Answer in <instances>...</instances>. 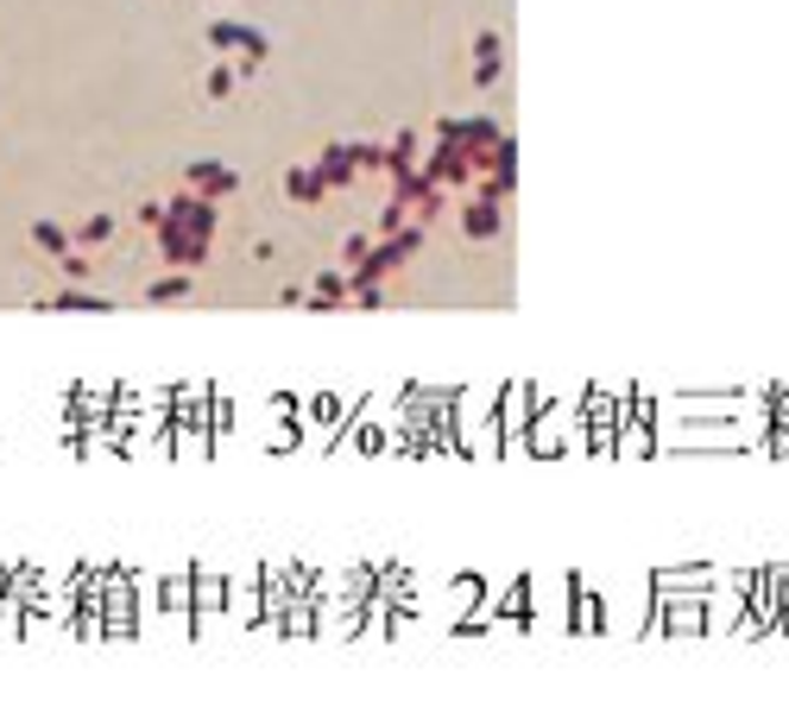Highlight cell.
<instances>
[{
    "mask_svg": "<svg viewBox=\"0 0 789 719\" xmlns=\"http://www.w3.org/2000/svg\"><path fill=\"white\" fill-rule=\"evenodd\" d=\"M531 405H537V386L512 379V386H499V455H518L525 448V429H531Z\"/></svg>",
    "mask_w": 789,
    "mask_h": 719,
    "instance_id": "3",
    "label": "cell"
},
{
    "mask_svg": "<svg viewBox=\"0 0 789 719\" xmlns=\"http://www.w3.org/2000/svg\"><path fill=\"white\" fill-rule=\"evenodd\" d=\"M58 266H63V278H89V272H96V266H89V259L77 253V247H70V253H63Z\"/></svg>",
    "mask_w": 789,
    "mask_h": 719,
    "instance_id": "16",
    "label": "cell"
},
{
    "mask_svg": "<svg viewBox=\"0 0 789 719\" xmlns=\"http://www.w3.org/2000/svg\"><path fill=\"white\" fill-rule=\"evenodd\" d=\"M626 398L631 391H581V417H588V448L593 455H612V448H619V423H626Z\"/></svg>",
    "mask_w": 789,
    "mask_h": 719,
    "instance_id": "2",
    "label": "cell"
},
{
    "mask_svg": "<svg viewBox=\"0 0 789 719\" xmlns=\"http://www.w3.org/2000/svg\"><path fill=\"white\" fill-rule=\"evenodd\" d=\"M499 51H506V39H499V32H480V39H473V82H499Z\"/></svg>",
    "mask_w": 789,
    "mask_h": 719,
    "instance_id": "9",
    "label": "cell"
},
{
    "mask_svg": "<svg viewBox=\"0 0 789 719\" xmlns=\"http://www.w3.org/2000/svg\"><path fill=\"white\" fill-rule=\"evenodd\" d=\"M183 183H190L197 196H209V202H221V196H234V190H240V177L228 171V164H216V158H197V164L183 171Z\"/></svg>",
    "mask_w": 789,
    "mask_h": 719,
    "instance_id": "6",
    "label": "cell"
},
{
    "mask_svg": "<svg viewBox=\"0 0 789 719\" xmlns=\"http://www.w3.org/2000/svg\"><path fill=\"white\" fill-rule=\"evenodd\" d=\"M284 196H291V202H303V209H316V202H322V177H316V164H297L291 177H284Z\"/></svg>",
    "mask_w": 789,
    "mask_h": 719,
    "instance_id": "8",
    "label": "cell"
},
{
    "mask_svg": "<svg viewBox=\"0 0 789 719\" xmlns=\"http://www.w3.org/2000/svg\"><path fill=\"white\" fill-rule=\"evenodd\" d=\"M146 297H152V303H178V297H190V278H183V272L152 278V284H146Z\"/></svg>",
    "mask_w": 789,
    "mask_h": 719,
    "instance_id": "11",
    "label": "cell"
},
{
    "mask_svg": "<svg viewBox=\"0 0 789 719\" xmlns=\"http://www.w3.org/2000/svg\"><path fill=\"white\" fill-rule=\"evenodd\" d=\"M158 253H164V266H178V272H197V266H209V240L216 233H197V228H183V221H158Z\"/></svg>",
    "mask_w": 789,
    "mask_h": 719,
    "instance_id": "4",
    "label": "cell"
},
{
    "mask_svg": "<svg viewBox=\"0 0 789 719\" xmlns=\"http://www.w3.org/2000/svg\"><path fill=\"white\" fill-rule=\"evenodd\" d=\"M32 240H39V247H44L51 259H63V253H70V233H63V228H51V221H39V228H32Z\"/></svg>",
    "mask_w": 789,
    "mask_h": 719,
    "instance_id": "13",
    "label": "cell"
},
{
    "mask_svg": "<svg viewBox=\"0 0 789 719\" xmlns=\"http://www.w3.org/2000/svg\"><path fill=\"white\" fill-rule=\"evenodd\" d=\"M316 164V177H322V190H348L360 177V164H354V139H336V146H322V158H310Z\"/></svg>",
    "mask_w": 789,
    "mask_h": 719,
    "instance_id": "5",
    "label": "cell"
},
{
    "mask_svg": "<svg viewBox=\"0 0 789 719\" xmlns=\"http://www.w3.org/2000/svg\"><path fill=\"white\" fill-rule=\"evenodd\" d=\"M39 310H63V316H101V310H114V303H101V297H89V291H63V297H51V303H39Z\"/></svg>",
    "mask_w": 789,
    "mask_h": 719,
    "instance_id": "10",
    "label": "cell"
},
{
    "mask_svg": "<svg viewBox=\"0 0 789 719\" xmlns=\"http://www.w3.org/2000/svg\"><path fill=\"white\" fill-rule=\"evenodd\" d=\"M108 233H114V214H96V221H89V228H82L77 240H70V247H101Z\"/></svg>",
    "mask_w": 789,
    "mask_h": 719,
    "instance_id": "15",
    "label": "cell"
},
{
    "mask_svg": "<svg viewBox=\"0 0 789 719\" xmlns=\"http://www.w3.org/2000/svg\"><path fill=\"white\" fill-rule=\"evenodd\" d=\"M367 253H373V233H348V240H341V266H348V272H354Z\"/></svg>",
    "mask_w": 789,
    "mask_h": 719,
    "instance_id": "14",
    "label": "cell"
},
{
    "mask_svg": "<svg viewBox=\"0 0 789 719\" xmlns=\"http://www.w3.org/2000/svg\"><path fill=\"white\" fill-rule=\"evenodd\" d=\"M202 96H209V101H228V96H234V70H228V63H216V70L202 77Z\"/></svg>",
    "mask_w": 789,
    "mask_h": 719,
    "instance_id": "12",
    "label": "cell"
},
{
    "mask_svg": "<svg viewBox=\"0 0 789 719\" xmlns=\"http://www.w3.org/2000/svg\"><path fill=\"white\" fill-rule=\"evenodd\" d=\"M499 228H506V202H487V196H468V202H461V233H468V240H493Z\"/></svg>",
    "mask_w": 789,
    "mask_h": 719,
    "instance_id": "7",
    "label": "cell"
},
{
    "mask_svg": "<svg viewBox=\"0 0 789 719\" xmlns=\"http://www.w3.org/2000/svg\"><path fill=\"white\" fill-rule=\"evenodd\" d=\"M209 51H228L234 58V77H259V63L272 58V39L266 32H253V26H240V20H209Z\"/></svg>",
    "mask_w": 789,
    "mask_h": 719,
    "instance_id": "1",
    "label": "cell"
}]
</instances>
